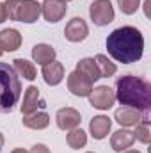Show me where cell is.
<instances>
[{
	"label": "cell",
	"mask_w": 151,
	"mask_h": 153,
	"mask_svg": "<svg viewBox=\"0 0 151 153\" xmlns=\"http://www.w3.org/2000/svg\"><path fill=\"white\" fill-rule=\"evenodd\" d=\"M55 119H57V126L61 130H73V128H76L80 125V121H82L80 112L75 111V109H71V107L61 109L57 112V116H55Z\"/></svg>",
	"instance_id": "cell-9"
},
{
	"label": "cell",
	"mask_w": 151,
	"mask_h": 153,
	"mask_svg": "<svg viewBox=\"0 0 151 153\" xmlns=\"http://www.w3.org/2000/svg\"><path fill=\"white\" fill-rule=\"evenodd\" d=\"M7 20V13H5V5L0 4V23H4Z\"/></svg>",
	"instance_id": "cell-26"
},
{
	"label": "cell",
	"mask_w": 151,
	"mask_h": 153,
	"mask_svg": "<svg viewBox=\"0 0 151 153\" xmlns=\"http://www.w3.org/2000/svg\"><path fill=\"white\" fill-rule=\"evenodd\" d=\"M21 94V82L13 66L0 62V114L14 109Z\"/></svg>",
	"instance_id": "cell-3"
},
{
	"label": "cell",
	"mask_w": 151,
	"mask_h": 153,
	"mask_svg": "<svg viewBox=\"0 0 151 153\" xmlns=\"http://www.w3.org/2000/svg\"><path fill=\"white\" fill-rule=\"evenodd\" d=\"M110 126H112V121L107 117V116H96L91 119L89 123V130H91V135L94 139H105L110 132Z\"/></svg>",
	"instance_id": "cell-13"
},
{
	"label": "cell",
	"mask_w": 151,
	"mask_h": 153,
	"mask_svg": "<svg viewBox=\"0 0 151 153\" xmlns=\"http://www.w3.org/2000/svg\"><path fill=\"white\" fill-rule=\"evenodd\" d=\"M2 148H4V135L0 134V152H2Z\"/></svg>",
	"instance_id": "cell-29"
},
{
	"label": "cell",
	"mask_w": 151,
	"mask_h": 153,
	"mask_svg": "<svg viewBox=\"0 0 151 153\" xmlns=\"http://www.w3.org/2000/svg\"><path fill=\"white\" fill-rule=\"evenodd\" d=\"M89 14L94 25L103 27L114 20V7L110 0H94L89 7Z\"/></svg>",
	"instance_id": "cell-5"
},
{
	"label": "cell",
	"mask_w": 151,
	"mask_h": 153,
	"mask_svg": "<svg viewBox=\"0 0 151 153\" xmlns=\"http://www.w3.org/2000/svg\"><path fill=\"white\" fill-rule=\"evenodd\" d=\"M89 102L94 109H100V111H105V109H110L115 102V94L109 85H100L96 89H93L89 93Z\"/></svg>",
	"instance_id": "cell-6"
},
{
	"label": "cell",
	"mask_w": 151,
	"mask_h": 153,
	"mask_svg": "<svg viewBox=\"0 0 151 153\" xmlns=\"http://www.w3.org/2000/svg\"><path fill=\"white\" fill-rule=\"evenodd\" d=\"M32 57H34V61H36L38 64L44 66V64H48V62H52V61L55 59V50H53L50 45L41 43V45H36V46L32 48Z\"/></svg>",
	"instance_id": "cell-18"
},
{
	"label": "cell",
	"mask_w": 151,
	"mask_h": 153,
	"mask_svg": "<svg viewBox=\"0 0 151 153\" xmlns=\"http://www.w3.org/2000/svg\"><path fill=\"white\" fill-rule=\"evenodd\" d=\"M87 34H89V27H87V23H85L82 18H73V20H70V23H68L66 29H64L66 39H70V41H73V43L84 41V39L87 38Z\"/></svg>",
	"instance_id": "cell-10"
},
{
	"label": "cell",
	"mask_w": 151,
	"mask_h": 153,
	"mask_svg": "<svg viewBox=\"0 0 151 153\" xmlns=\"http://www.w3.org/2000/svg\"><path fill=\"white\" fill-rule=\"evenodd\" d=\"M94 62L98 66V71H100V76H112L115 73V64L109 61V57H105L103 53H98L94 57Z\"/></svg>",
	"instance_id": "cell-21"
},
{
	"label": "cell",
	"mask_w": 151,
	"mask_h": 153,
	"mask_svg": "<svg viewBox=\"0 0 151 153\" xmlns=\"http://www.w3.org/2000/svg\"><path fill=\"white\" fill-rule=\"evenodd\" d=\"M126 153H141V152H135V150H130V152H126Z\"/></svg>",
	"instance_id": "cell-30"
},
{
	"label": "cell",
	"mask_w": 151,
	"mask_h": 153,
	"mask_svg": "<svg viewBox=\"0 0 151 153\" xmlns=\"http://www.w3.org/2000/svg\"><path fill=\"white\" fill-rule=\"evenodd\" d=\"M150 5H151V0H146V2H144V9H146V16H150Z\"/></svg>",
	"instance_id": "cell-27"
},
{
	"label": "cell",
	"mask_w": 151,
	"mask_h": 153,
	"mask_svg": "<svg viewBox=\"0 0 151 153\" xmlns=\"http://www.w3.org/2000/svg\"><path fill=\"white\" fill-rule=\"evenodd\" d=\"M21 45V34L16 29H5L0 32V48L2 52H14Z\"/></svg>",
	"instance_id": "cell-15"
},
{
	"label": "cell",
	"mask_w": 151,
	"mask_h": 153,
	"mask_svg": "<svg viewBox=\"0 0 151 153\" xmlns=\"http://www.w3.org/2000/svg\"><path fill=\"white\" fill-rule=\"evenodd\" d=\"M23 126L32 128V130H43L50 125V116L46 112H32V114L23 116Z\"/></svg>",
	"instance_id": "cell-17"
},
{
	"label": "cell",
	"mask_w": 151,
	"mask_h": 153,
	"mask_svg": "<svg viewBox=\"0 0 151 153\" xmlns=\"http://www.w3.org/2000/svg\"><path fill=\"white\" fill-rule=\"evenodd\" d=\"M66 11H68V5L66 2H61V0H44V4L41 5V13L44 20L50 23H57L59 20H62Z\"/></svg>",
	"instance_id": "cell-8"
},
{
	"label": "cell",
	"mask_w": 151,
	"mask_h": 153,
	"mask_svg": "<svg viewBox=\"0 0 151 153\" xmlns=\"http://www.w3.org/2000/svg\"><path fill=\"white\" fill-rule=\"evenodd\" d=\"M4 5L7 18L14 22L34 23L41 14V5L36 0H7Z\"/></svg>",
	"instance_id": "cell-4"
},
{
	"label": "cell",
	"mask_w": 151,
	"mask_h": 153,
	"mask_svg": "<svg viewBox=\"0 0 151 153\" xmlns=\"http://www.w3.org/2000/svg\"><path fill=\"white\" fill-rule=\"evenodd\" d=\"M68 89L75 94V96H89V93L93 91V82L80 71H73L68 76Z\"/></svg>",
	"instance_id": "cell-7"
},
{
	"label": "cell",
	"mask_w": 151,
	"mask_h": 153,
	"mask_svg": "<svg viewBox=\"0 0 151 153\" xmlns=\"http://www.w3.org/2000/svg\"><path fill=\"white\" fill-rule=\"evenodd\" d=\"M117 4H119V9H121L124 14H133V13L139 9L141 0H117Z\"/></svg>",
	"instance_id": "cell-24"
},
{
	"label": "cell",
	"mask_w": 151,
	"mask_h": 153,
	"mask_svg": "<svg viewBox=\"0 0 151 153\" xmlns=\"http://www.w3.org/2000/svg\"><path fill=\"white\" fill-rule=\"evenodd\" d=\"M2 53H4V52H2V48H0V55H2Z\"/></svg>",
	"instance_id": "cell-31"
},
{
	"label": "cell",
	"mask_w": 151,
	"mask_h": 153,
	"mask_svg": "<svg viewBox=\"0 0 151 153\" xmlns=\"http://www.w3.org/2000/svg\"><path fill=\"white\" fill-rule=\"evenodd\" d=\"M115 100L121 105L137 109L148 117L151 107V85L133 75H124L115 82Z\"/></svg>",
	"instance_id": "cell-2"
},
{
	"label": "cell",
	"mask_w": 151,
	"mask_h": 153,
	"mask_svg": "<svg viewBox=\"0 0 151 153\" xmlns=\"http://www.w3.org/2000/svg\"><path fill=\"white\" fill-rule=\"evenodd\" d=\"M13 62H14L13 68H14V71L18 75H21L23 78H27V80H34L36 78V68H34L32 62H29L25 59H14Z\"/></svg>",
	"instance_id": "cell-20"
},
{
	"label": "cell",
	"mask_w": 151,
	"mask_h": 153,
	"mask_svg": "<svg viewBox=\"0 0 151 153\" xmlns=\"http://www.w3.org/2000/svg\"><path fill=\"white\" fill-rule=\"evenodd\" d=\"M135 141V134L132 130H117L112 134V139H110V144H112L114 152H123L126 148H130Z\"/></svg>",
	"instance_id": "cell-16"
},
{
	"label": "cell",
	"mask_w": 151,
	"mask_h": 153,
	"mask_svg": "<svg viewBox=\"0 0 151 153\" xmlns=\"http://www.w3.org/2000/svg\"><path fill=\"white\" fill-rule=\"evenodd\" d=\"M30 153H50V150H48L44 144H36V146H32Z\"/></svg>",
	"instance_id": "cell-25"
},
{
	"label": "cell",
	"mask_w": 151,
	"mask_h": 153,
	"mask_svg": "<svg viewBox=\"0 0 151 153\" xmlns=\"http://www.w3.org/2000/svg\"><path fill=\"white\" fill-rule=\"evenodd\" d=\"M142 119H148V117L142 112H139L137 109H132V107H121L115 111V121L123 126H135Z\"/></svg>",
	"instance_id": "cell-11"
},
{
	"label": "cell",
	"mask_w": 151,
	"mask_h": 153,
	"mask_svg": "<svg viewBox=\"0 0 151 153\" xmlns=\"http://www.w3.org/2000/svg\"><path fill=\"white\" fill-rule=\"evenodd\" d=\"M76 71L84 73L91 82H96L98 78H101V76H100V71H98V66H96V62H94V59H89V57L82 59V61L76 64Z\"/></svg>",
	"instance_id": "cell-19"
},
{
	"label": "cell",
	"mask_w": 151,
	"mask_h": 153,
	"mask_svg": "<svg viewBox=\"0 0 151 153\" xmlns=\"http://www.w3.org/2000/svg\"><path fill=\"white\" fill-rule=\"evenodd\" d=\"M107 50L117 62L132 64L137 62L144 53L142 32L135 27H119L107 38Z\"/></svg>",
	"instance_id": "cell-1"
},
{
	"label": "cell",
	"mask_w": 151,
	"mask_h": 153,
	"mask_svg": "<svg viewBox=\"0 0 151 153\" xmlns=\"http://www.w3.org/2000/svg\"><path fill=\"white\" fill-rule=\"evenodd\" d=\"M44 102L39 98V89L36 85H30L27 87L25 91V96H23V105H21V112L27 116V114H32L38 111V107H43Z\"/></svg>",
	"instance_id": "cell-12"
},
{
	"label": "cell",
	"mask_w": 151,
	"mask_h": 153,
	"mask_svg": "<svg viewBox=\"0 0 151 153\" xmlns=\"http://www.w3.org/2000/svg\"><path fill=\"white\" fill-rule=\"evenodd\" d=\"M11 153H29L27 150H23V148H16L14 152H11Z\"/></svg>",
	"instance_id": "cell-28"
},
{
	"label": "cell",
	"mask_w": 151,
	"mask_h": 153,
	"mask_svg": "<svg viewBox=\"0 0 151 153\" xmlns=\"http://www.w3.org/2000/svg\"><path fill=\"white\" fill-rule=\"evenodd\" d=\"M43 78H44V82H46L48 85H57V84H61L62 78H64V66H62L61 62H55V61L44 64V66H43Z\"/></svg>",
	"instance_id": "cell-14"
},
{
	"label": "cell",
	"mask_w": 151,
	"mask_h": 153,
	"mask_svg": "<svg viewBox=\"0 0 151 153\" xmlns=\"http://www.w3.org/2000/svg\"><path fill=\"white\" fill-rule=\"evenodd\" d=\"M89 153H91V152H89Z\"/></svg>",
	"instance_id": "cell-33"
},
{
	"label": "cell",
	"mask_w": 151,
	"mask_h": 153,
	"mask_svg": "<svg viewBox=\"0 0 151 153\" xmlns=\"http://www.w3.org/2000/svg\"><path fill=\"white\" fill-rule=\"evenodd\" d=\"M61 2H70V0H61Z\"/></svg>",
	"instance_id": "cell-32"
},
{
	"label": "cell",
	"mask_w": 151,
	"mask_h": 153,
	"mask_svg": "<svg viewBox=\"0 0 151 153\" xmlns=\"http://www.w3.org/2000/svg\"><path fill=\"white\" fill-rule=\"evenodd\" d=\"M137 126V130L133 132L135 134V139H139L141 143H144V144H148L151 141V132H150V119H142L141 123H137L135 125Z\"/></svg>",
	"instance_id": "cell-23"
},
{
	"label": "cell",
	"mask_w": 151,
	"mask_h": 153,
	"mask_svg": "<svg viewBox=\"0 0 151 153\" xmlns=\"http://www.w3.org/2000/svg\"><path fill=\"white\" fill-rule=\"evenodd\" d=\"M87 143V135L82 128H73L70 134H68V144L73 148V150H78V148H84Z\"/></svg>",
	"instance_id": "cell-22"
}]
</instances>
